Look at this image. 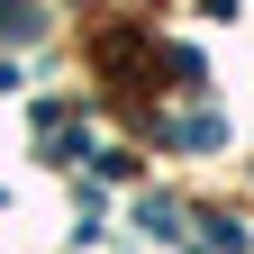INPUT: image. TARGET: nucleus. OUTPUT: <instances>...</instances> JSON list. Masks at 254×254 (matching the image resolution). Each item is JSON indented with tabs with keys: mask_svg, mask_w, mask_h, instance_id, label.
I'll list each match as a JSON object with an SVG mask.
<instances>
[{
	"mask_svg": "<svg viewBox=\"0 0 254 254\" xmlns=\"http://www.w3.org/2000/svg\"><path fill=\"white\" fill-rule=\"evenodd\" d=\"M173 218H182L173 200H145V209H136V227H145V236H182V227H173Z\"/></svg>",
	"mask_w": 254,
	"mask_h": 254,
	"instance_id": "1",
	"label": "nucleus"
},
{
	"mask_svg": "<svg viewBox=\"0 0 254 254\" xmlns=\"http://www.w3.org/2000/svg\"><path fill=\"white\" fill-rule=\"evenodd\" d=\"M0 37H37V9L27 0H0Z\"/></svg>",
	"mask_w": 254,
	"mask_h": 254,
	"instance_id": "2",
	"label": "nucleus"
}]
</instances>
